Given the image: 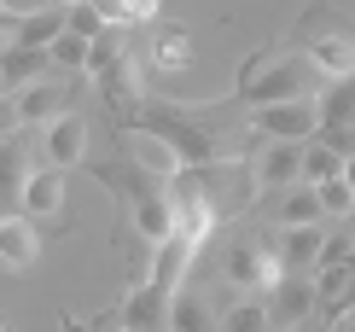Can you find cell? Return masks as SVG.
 <instances>
[{
  "label": "cell",
  "mask_w": 355,
  "mask_h": 332,
  "mask_svg": "<svg viewBox=\"0 0 355 332\" xmlns=\"http://www.w3.org/2000/svg\"><path fill=\"white\" fill-rule=\"evenodd\" d=\"M250 128L262 140H291V146H309L320 134V111L315 99H279V105H257L250 111Z\"/></svg>",
  "instance_id": "cell-1"
},
{
  "label": "cell",
  "mask_w": 355,
  "mask_h": 332,
  "mask_svg": "<svg viewBox=\"0 0 355 332\" xmlns=\"http://www.w3.org/2000/svg\"><path fill=\"white\" fill-rule=\"evenodd\" d=\"M315 70H309V58H286V65H262L257 82H245V105L257 111V105H279V99H309L315 94Z\"/></svg>",
  "instance_id": "cell-2"
},
{
  "label": "cell",
  "mask_w": 355,
  "mask_h": 332,
  "mask_svg": "<svg viewBox=\"0 0 355 332\" xmlns=\"http://www.w3.org/2000/svg\"><path fill=\"white\" fill-rule=\"evenodd\" d=\"M227 280H233V285H250V292H274V285L286 280V268H279V256L262 245V239H233V251H227Z\"/></svg>",
  "instance_id": "cell-3"
},
{
  "label": "cell",
  "mask_w": 355,
  "mask_h": 332,
  "mask_svg": "<svg viewBox=\"0 0 355 332\" xmlns=\"http://www.w3.org/2000/svg\"><path fill=\"white\" fill-rule=\"evenodd\" d=\"M250 181H257V192L297 187V181H303V146H291V140H268V146L257 152V169H250Z\"/></svg>",
  "instance_id": "cell-4"
},
{
  "label": "cell",
  "mask_w": 355,
  "mask_h": 332,
  "mask_svg": "<svg viewBox=\"0 0 355 332\" xmlns=\"http://www.w3.org/2000/svg\"><path fill=\"white\" fill-rule=\"evenodd\" d=\"M41 146H47V169H76L87 158V123L76 111H58L47 123V134H41Z\"/></svg>",
  "instance_id": "cell-5"
},
{
  "label": "cell",
  "mask_w": 355,
  "mask_h": 332,
  "mask_svg": "<svg viewBox=\"0 0 355 332\" xmlns=\"http://www.w3.org/2000/svg\"><path fill=\"white\" fill-rule=\"evenodd\" d=\"M135 228L146 245H164V239H175V204L164 187H152V181H140L135 187Z\"/></svg>",
  "instance_id": "cell-6"
},
{
  "label": "cell",
  "mask_w": 355,
  "mask_h": 332,
  "mask_svg": "<svg viewBox=\"0 0 355 332\" xmlns=\"http://www.w3.org/2000/svg\"><path fill=\"white\" fill-rule=\"evenodd\" d=\"M164 332H216V304L198 285H181V292L164 304Z\"/></svg>",
  "instance_id": "cell-7"
},
{
  "label": "cell",
  "mask_w": 355,
  "mask_h": 332,
  "mask_svg": "<svg viewBox=\"0 0 355 332\" xmlns=\"http://www.w3.org/2000/svg\"><path fill=\"white\" fill-rule=\"evenodd\" d=\"M18 210H24L29 222H53L58 210H64V169H29Z\"/></svg>",
  "instance_id": "cell-8"
},
{
  "label": "cell",
  "mask_w": 355,
  "mask_h": 332,
  "mask_svg": "<svg viewBox=\"0 0 355 332\" xmlns=\"http://www.w3.org/2000/svg\"><path fill=\"white\" fill-rule=\"evenodd\" d=\"M192 256H198V251H192L181 233H175V239H164V245H157V256H152V280H146V285H152L157 297H175V292L187 285V268H192Z\"/></svg>",
  "instance_id": "cell-9"
},
{
  "label": "cell",
  "mask_w": 355,
  "mask_h": 332,
  "mask_svg": "<svg viewBox=\"0 0 355 332\" xmlns=\"http://www.w3.org/2000/svg\"><path fill=\"white\" fill-rule=\"evenodd\" d=\"M315 304H320L315 280H303V274H286V280L274 285V309H268V321H279V326H303L309 315H315Z\"/></svg>",
  "instance_id": "cell-10"
},
{
  "label": "cell",
  "mask_w": 355,
  "mask_h": 332,
  "mask_svg": "<svg viewBox=\"0 0 355 332\" xmlns=\"http://www.w3.org/2000/svg\"><path fill=\"white\" fill-rule=\"evenodd\" d=\"M309 70H315L320 82H355V41L349 35L309 41Z\"/></svg>",
  "instance_id": "cell-11"
},
{
  "label": "cell",
  "mask_w": 355,
  "mask_h": 332,
  "mask_svg": "<svg viewBox=\"0 0 355 332\" xmlns=\"http://www.w3.org/2000/svg\"><path fill=\"white\" fill-rule=\"evenodd\" d=\"M41 251L35 228H29V216H0V263L6 268H29Z\"/></svg>",
  "instance_id": "cell-12"
},
{
  "label": "cell",
  "mask_w": 355,
  "mask_h": 332,
  "mask_svg": "<svg viewBox=\"0 0 355 332\" xmlns=\"http://www.w3.org/2000/svg\"><path fill=\"white\" fill-rule=\"evenodd\" d=\"M24 181H29V146L0 140V210H12L24 199Z\"/></svg>",
  "instance_id": "cell-13"
},
{
  "label": "cell",
  "mask_w": 355,
  "mask_h": 332,
  "mask_svg": "<svg viewBox=\"0 0 355 332\" xmlns=\"http://www.w3.org/2000/svg\"><path fill=\"white\" fill-rule=\"evenodd\" d=\"M47 53L41 47H18V41H12V53H0V82L6 88H29V82H41L47 76Z\"/></svg>",
  "instance_id": "cell-14"
},
{
  "label": "cell",
  "mask_w": 355,
  "mask_h": 332,
  "mask_svg": "<svg viewBox=\"0 0 355 332\" xmlns=\"http://www.w3.org/2000/svg\"><path fill=\"white\" fill-rule=\"evenodd\" d=\"M320 245H327V233L320 228H286V239H279V268L286 274H297V268H315V256H320Z\"/></svg>",
  "instance_id": "cell-15"
},
{
  "label": "cell",
  "mask_w": 355,
  "mask_h": 332,
  "mask_svg": "<svg viewBox=\"0 0 355 332\" xmlns=\"http://www.w3.org/2000/svg\"><path fill=\"white\" fill-rule=\"evenodd\" d=\"M164 304L169 297H157L152 285H135L123 304V332H164Z\"/></svg>",
  "instance_id": "cell-16"
},
{
  "label": "cell",
  "mask_w": 355,
  "mask_h": 332,
  "mask_svg": "<svg viewBox=\"0 0 355 332\" xmlns=\"http://www.w3.org/2000/svg\"><path fill=\"white\" fill-rule=\"evenodd\" d=\"M128 146H135V163L140 169H152V175H175L181 169V158H175V146L164 140V134H152V128H140V134H128Z\"/></svg>",
  "instance_id": "cell-17"
},
{
  "label": "cell",
  "mask_w": 355,
  "mask_h": 332,
  "mask_svg": "<svg viewBox=\"0 0 355 332\" xmlns=\"http://www.w3.org/2000/svg\"><path fill=\"white\" fill-rule=\"evenodd\" d=\"M58 99H64V94H58L53 82H29L24 94L12 99V105H18V128H24V123H35V128H47L53 117H58Z\"/></svg>",
  "instance_id": "cell-18"
},
{
  "label": "cell",
  "mask_w": 355,
  "mask_h": 332,
  "mask_svg": "<svg viewBox=\"0 0 355 332\" xmlns=\"http://www.w3.org/2000/svg\"><path fill=\"white\" fill-rule=\"evenodd\" d=\"M315 111H320V134L355 128V82H332V94L315 99Z\"/></svg>",
  "instance_id": "cell-19"
},
{
  "label": "cell",
  "mask_w": 355,
  "mask_h": 332,
  "mask_svg": "<svg viewBox=\"0 0 355 332\" xmlns=\"http://www.w3.org/2000/svg\"><path fill=\"white\" fill-rule=\"evenodd\" d=\"M58 35H64V6H53V12H24V18H18V47H53Z\"/></svg>",
  "instance_id": "cell-20"
},
{
  "label": "cell",
  "mask_w": 355,
  "mask_h": 332,
  "mask_svg": "<svg viewBox=\"0 0 355 332\" xmlns=\"http://www.w3.org/2000/svg\"><path fill=\"white\" fill-rule=\"evenodd\" d=\"M332 175H349V158L332 152L327 140L303 146V187H320V181H332Z\"/></svg>",
  "instance_id": "cell-21"
},
{
  "label": "cell",
  "mask_w": 355,
  "mask_h": 332,
  "mask_svg": "<svg viewBox=\"0 0 355 332\" xmlns=\"http://www.w3.org/2000/svg\"><path fill=\"white\" fill-rule=\"evenodd\" d=\"M279 228H320V199L315 187H286V204H279Z\"/></svg>",
  "instance_id": "cell-22"
},
{
  "label": "cell",
  "mask_w": 355,
  "mask_h": 332,
  "mask_svg": "<svg viewBox=\"0 0 355 332\" xmlns=\"http://www.w3.org/2000/svg\"><path fill=\"white\" fill-rule=\"evenodd\" d=\"M274 321H268V304H257V297H239L227 315L216 321V332H268Z\"/></svg>",
  "instance_id": "cell-23"
},
{
  "label": "cell",
  "mask_w": 355,
  "mask_h": 332,
  "mask_svg": "<svg viewBox=\"0 0 355 332\" xmlns=\"http://www.w3.org/2000/svg\"><path fill=\"white\" fill-rule=\"evenodd\" d=\"M315 199H320V216H349V210H355V181L349 175H332V181L315 187Z\"/></svg>",
  "instance_id": "cell-24"
},
{
  "label": "cell",
  "mask_w": 355,
  "mask_h": 332,
  "mask_svg": "<svg viewBox=\"0 0 355 332\" xmlns=\"http://www.w3.org/2000/svg\"><path fill=\"white\" fill-rule=\"evenodd\" d=\"M116 65H123V41H116V29H99V35L87 41V70H94V76H111Z\"/></svg>",
  "instance_id": "cell-25"
},
{
  "label": "cell",
  "mask_w": 355,
  "mask_h": 332,
  "mask_svg": "<svg viewBox=\"0 0 355 332\" xmlns=\"http://www.w3.org/2000/svg\"><path fill=\"white\" fill-rule=\"evenodd\" d=\"M64 29L82 35V41H94L99 29H111V24L99 18V0H70V6H64Z\"/></svg>",
  "instance_id": "cell-26"
},
{
  "label": "cell",
  "mask_w": 355,
  "mask_h": 332,
  "mask_svg": "<svg viewBox=\"0 0 355 332\" xmlns=\"http://www.w3.org/2000/svg\"><path fill=\"white\" fill-rule=\"evenodd\" d=\"M41 53H47V65H53V70H82V65H87V41H82V35H70V29L53 41V47H41Z\"/></svg>",
  "instance_id": "cell-27"
},
{
  "label": "cell",
  "mask_w": 355,
  "mask_h": 332,
  "mask_svg": "<svg viewBox=\"0 0 355 332\" xmlns=\"http://www.w3.org/2000/svg\"><path fill=\"white\" fill-rule=\"evenodd\" d=\"M157 65H164V70H181L187 65V35H164V41H157Z\"/></svg>",
  "instance_id": "cell-28"
},
{
  "label": "cell",
  "mask_w": 355,
  "mask_h": 332,
  "mask_svg": "<svg viewBox=\"0 0 355 332\" xmlns=\"http://www.w3.org/2000/svg\"><path fill=\"white\" fill-rule=\"evenodd\" d=\"M344 315H355V274L327 297V321H344Z\"/></svg>",
  "instance_id": "cell-29"
},
{
  "label": "cell",
  "mask_w": 355,
  "mask_h": 332,
  "mask_svg": "<svg viewBox=\"0 0 355 332\" xmlns=\"http://www.w3.org/2000/svg\"><path fill=\"white\" fill-rule=\"evenodd\" d=\"M12 128H18V105L0 94V140H12Z\"/></svg>",
  "instance_id": "cell-30"
},
{
  "label": "cell",
  "mask_w": 355,
  "mask_h": 332,
  "mask_svg": "<svg viewBox=\"0 0 355 332\" xmlns=\"http://www.w3.org/2000/svg\"><path fill=\"white\" fill-rule=\"evenodd\" d=\"M123 12H128V18H152L157 0H123Z\"/></svg>",
  "instance_id": "cell-31"
},
{
  "label": "cell",
  "mask_w": 355,
  "mask_h": 332,
  "mask_svg": "<svg viewBox=\"0 0 355 332\" xmlns=\"http://www.w3.org/2000/svg\"><path fill=\"white\" fill-rule=\"evenodd\" d=\"M18 18H24V12H12V6H0V29H12V35H18Z\"/></svg>",
  "instance_id": "cell-32"
},
{
  "label": "cell",
  "mask_w": 355,
  "mask_h": 332,
  "mask_svg": "<svg viewBox=\"0 0 355 332\" xmlns=\"http://www.w3.org/2000/svg\"><path fill=\"white\" fill-rule=\"evenodd\" d=\"M279 332H303V326H279Z\"/></svg>",
  "instance_id": "cell-33"
},
{
  "label": "cell",
  "mask_w": 355,
  "mask_h": 332,
  "mask_svg": "<svg viewBox=\"0 0 355 332\" xmlns=\"http://www.w3.org/2000/svg\"><path fill=\"white\" fill-rule=\"evenodd\" d=\"M0 94H6V82H0Z\"/></svg>",
  "instance_id": "cell-34"
},
{
  "label": "cell",
  "mask_w": 355,
  "mask_h": 332,
  "mask_svg": "<svg viewBox=\"0 0 355 332\" xmlns=\"http://www.w3.org/2000/svg\"><path fill=\"white\" fill-rule=\"evenodd\" d=\"M0 332H6V326H0Z\"/></svg>",
  "instance_id": "cell-35"
}]
</instances>
